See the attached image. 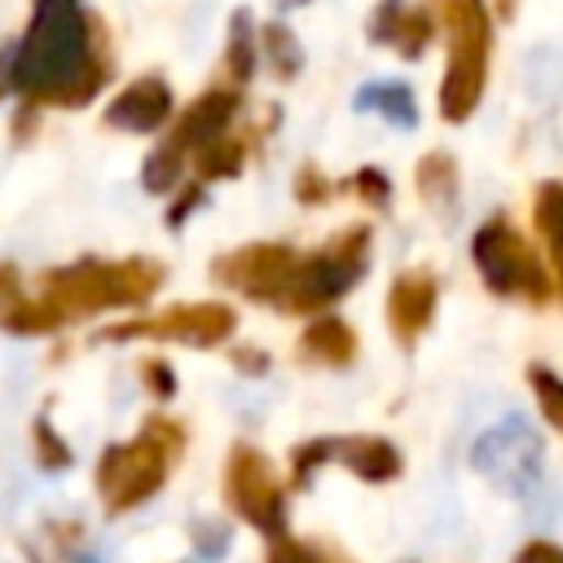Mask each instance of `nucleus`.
Returning <instances> with one entry per match:
<instances>
[{"instance_id": "nucleus-1", "label": "nucleus", "mask_w": 563, "mask_h": 563, "mask_svg": "<svg viewBox=\"0 0 563 563\" xmlns=\"http://www.w3.org/2000/svg\"><path fill=\"white\" fill-rule=\"evenodd\" d=\"M110 31L79 0H35L22 40H13V92L26 106L84 110L110 84Z\"/></svg>"}, {"instance_id": "nucleus-2", "label": "nucleus", "mask_w": 563, "mask_h": 563, "mask_svg": "<svg viewBox=\"0 0 563 563\" xmlns=\"http://www.w3.org/2000/svg\"><path fill=\"white\" fill-rule=\"evenodd\" d=\"M163 286V264L145 255L128 260H75L62 268H48L40 277V303L57 317V325L106 312V308H141Z\"/></svg>"}, {"instance_id": "nucleus-3", "label": "nucleus", "mask_w": 563, "mask_h": 563, "mask_svg": "<svg viewBox=\"0 0 563 563\" xmlns=\"http://www.w3.org/2000/svg\"><path fill=\"white\" fill-rule=\"evenodd\" d=\"M185 453V427L176 418H145V427L123 440V444H110L101 457H97V497H101V510L106 515H128L136 510L141 501H150L172 466L180 462Z\"/></svg>"}, {"instance_id": "nucleus-4", "label": "nucleus", "mask_w": 563, "mask_h": 563, "mask_svg": "<svg viewBox=\"0 0 563 563\" xmlns=\"http://www.w3.org/2000/svg\"><path fill=\"white\" fill-rule=\"evenodd\" d=\"M435 22L449 31V62L440 75V119L466 123L488 84V53H493V13L484 0H427Z\"/></svg>"}, {"instance_id": "nucleus-5", "label": "nucleus", "mask_w": 563, "mask_h": 563, "mask_svg": "<svg viewBox=\"0 0 563 563\" xmlns=\"http://www.w3.org/2000/svg\"><path fill=\"white\" fill-rule=\"evenodd\" d=\"M471 260L484 277V286L497 299H523L532 308H545L554 299V273L545 268L541 251L506 220L488 216L471 238Z\"/></svg>"}, {"instance_id": "nucleus-6", "label": "nucleus", "mask_w": 563, "mask_h": 563, "mask_svg": "<svg viewBox=\"0 0 563 563\" xmlns=\"http://www.w3.org/2000/svg\"><path fill=\"white\" fill-rule=\"evenodd\" d=\"M365 268H369V224H347L321 251L299 255V268H295L277 308L299 312V317H317L330 303H339L365 277Z\"/></svg>"}, {"instance_id": "nucleus-7", "label": "nucleus", "mask_w": 563, "mask_h": 563, "mask_svg": "<svg viewBox=\"0 0 563 563\" xmlns=\"http://www.w3.org/2000/svg\"><path fill=\"white\" fill-rule=\"evenodd\" d=\"M238 330V312L220 299H194V303H172L150 317H128L119 325H106L97 339L106 343H128V339H158V343H189V347H216Z\"/></svg>"}, {"instance_id": "nucleus-8", "label": "nucleus", "mask_w": 563, "mask_h": 563, "mask_svg": "<svg viewBox=\"0 0 563 563\" xmlns=\"http://www.w3.org/2000/svg\"><path fill=\"white\" fill-rule=\"evenodd\" d=\"M330 462L347 466L365 484H387L405 466L400 462V449L391 440H383V435H317V440L295 444V453H290V484L295 488H308L312 484V471H321Z\"/></svg>"}, {"instance_id": "nucleus-9", "label": "nucleus", "mask_w": 563, "mask_h": 563, "mask_svg": "<svg viewBox=\"0 0 563 563\" xmlns=\"http://www.w3.org/2000/svg\"><path fill=\"white\" fill-rule=\"evenodd\" d=\"M224 501L238 519L260 528L264 537L286 532V488L273 475L268 457L251 444H233L229 466H224Z\"/></svg>"}, {"instance_id": "nucleus-10", "label": "nucleus", "mask_w": 563, "mask_h": 563, "mask_svg": "<svg viewBox=\"0 0 563 563\" xmlns=\"http://www.w3.org/2000/svg\"><path fill=\"white\" fill-rule=\"evenodd\" d=\"M299 268V251L286 246V242H251V246H238L229 255H220L211 264V277L255 303H282L290 277Z\"/></svg>"}, {"instance_id": "nucleus-11", "label": "nucleus", "mask_w": 563, "mask_h": 563, "mask_svg": "<svg viewBox=\"0 0 563 563\" xmlns=\"http://www.w3.org/2000/svg\"><path fill=\"white\" fill-rule=\"evenodd\" d=\"M471 462L497 488L523 493V488H532L541 479V435L532 427H523V422H501L471 449Z\"/></svg>"}, {"instance_id": "nucleus-12", "label": "nucleus", "mask_w": 563, "mask_h": 563, "mask_svg": "<svg viewBox=\"0 0 563 563\" xmlns=\"http://www.w3.org/2000/svg\"><path fill=\"white\" fill-rule=\"evenodd\" d=\"M172 110H176V101H172L167 79H163V75H141V79H132L128 88H119V92L110 97L101 123L114 128V132L145 136V132L167 128V123H172Z\"/></svg>"}, {"instance_id": "nucleus-13", "label": "nucleus", "mask_w": 563, "mask_h": 563, "mask_svg": "<svg viewBox=\"0 0 563 563\" xmlns=\"http://www.w3.org/2000/svg\"><path fill=\"white\" fill-rule=\"evenodd\" d=\"M365 35L374 44L396 48L405 62H413L427 53V44L435 35V9L431 4H405V0H378L369 22H365Z\"/></svg>"}, {"instance_id": "nucleus-14", "label": "nucleus", "mask_w": 563, "mask_h": 563, "mask_svg": "<svg viewBox=\"0 0 563 563\" xmlns=\"http://www.w3.org/2000/svg\"><path fill=\"white\" fill-rule=\"evenodd\" d=\"M435 299H440V286H435V277L427 268H409V273H400L391 282V290H387V325H391L400 347H413L427 334V325L435 317Z\"/></svg>"}, {"instance_id": "nucleus-15", "label": "nucleus", "mask_w": 563, "mask_h": 563, "mask_svg": "<svg viewBox=\"0 0 563 563\" xmlns=\"http://www.w3.org/2000/svg\"><path fill=\"white\" fill-rule=\"evenodd\" d=\"M238 110H242V92H238V88H207V92H198V97L176 114L167 141L180 145L185 154H194V150L207 145L211 136L229 132V123L238 119Z\"/></svg>"}, {"instance_id": "nucleus-16", "label": "nucleus", "mask_w": 563, "mask_h": 563, "mask_svg": "<svg viewBox=\"0 0 563 563\" xmlns=\"http://www.w3.org/2000/svg\"><path fill=\"white\" fill-rule=\"evenodd\" d=\"M0 330L9 334H48L57 330V317L40 303V295L26 290L18 264H0Z\"/></svg>"}, {"instance_id": "nucleus-17", "label": "nucleus", "mask_w": 563, "mask_h": 563, "mask_svg": "<svg viewBox=\"0 0 563 563\" xmlns=\"http://www.w3.org/2000/svg\"><path fill=\"white\" fill-rule=\"evenodd\" d=\"M356 347H361L356 343V330L343 317H325V312H317L303 325V334H299V356L312 361V365H330V369L352 365L356 361Z\"/></svg>"}, {"instance_id": "nucleus-18", "label": "nucleus", "mask_w": 563, "mask_h": 563, "mask_svg": "<svg viewBox=\"0 0 563 563\" xmlns=\"http://www.w3.org/2000/svg\"><path fill=\"white\" fill-rule=\"evenodd\" d=\"M532 224H537V238L545 242L554 290L563 299V180L537 185V194H532Z\"/></svg>"}, {"instance_id": "nucleus-19", "label": "nucleus", "mask_w": 563, "mask_h": 563, "mask_svg": "<svg viewBox=\"0 0 563 563\" xmlns=\"http://www.w3.org/2000/svg\"><path fill=\"white\" fill-rule=\"evenodd\" d=\"M413 185H418V198L435 216H453V207H457V163H453V154H444V150L422 154L418 167H413Z\"/></svg>"}, {"instance_id": "nucleus-20", "label": "nucleus", "mask_w": 563, "mask_h": 563, "mask_svg": "<svg viewBox=\"0 0 563 563\" xmlns=\"http://www.w3.org/2000/svg\"><path fill=\"white\" fill-rule=\"evenodd\" d=\"M356 110H374V114H383L387 123H396V128H413L418 123V101H413V88L409 84H400V79H383V84H365L361 92H356V101H352Z\"/></svg>"}, {"instance_id": "nucleus-21", "label": "nucleus", "mask_w": 563, "mask_h": 563, "mask_svg": "<svg viewBox=\"0 0 563 563\" xmlns=\"http://www.w3.org/2000/svg\"><path fill=\"white\" fill-rule=\"evenodd\" d=\"M255 62H260V40H255V22L246 9H238L229 18V40H224V70L233 84H251L255 75Z\"/></svg>"}, {"instance_id": "nucleus-22", "label": "nucleus", "mask_w": 563, "mask_h": 563, "mask_svg": "<svg viewBox=\"0 0 563 563\" xmlns=\"http://www.w3.org/2000/svg\"><path fill=\"white\" fill-rule=\"evenodd\" d=\"M260 53H264L268 70H273L282 84H290V79L303 70V44H299V35H295L282 18L260 31Z\"/></svg>"}, {"instance_id": "nucleus-23", "label": "nucleus", "mask_w": 563, "mask_h": 563, "mask_svg": "<svg viewBox=\"0 0 563 563\" xmlns=\"http://www.w3.org/2000/svg\"><path fill=\"white\" fill-rule=\"evenodd\" d=\"M242 163H246V141H238L229 132H220V136H211L207 145L194 150L198 180H233L242 172Z\"/></svg>"}, {"instance_id": "nucleus-24", "label": "nucleus", "mask_w": 563, "mask_h": 563, "mask_svg": "<svg viewBox=\"0 0 563 563\" xmlns=\"http://www.w3.org/2000/svg\"><path fill=\"white\" fill-rule=\"evenodd\" d=\"M180 176H185V150L172 145V141L154 145V150L145 154V163H141V185H145L150 194H172V189L180 185Z\"/></svg>"}, {"instance_id": "nucleus-25", "label": "nucleus", "mask_w": 563, "mask_h": 563, "mask_svg": "<svg viewBox=\"0 0 563 563\" xmlns=\"http://www.w3.org/2000/svg\"><path fill=\"white\" fill-rule=\"evenodd\" d=\"M528 387L537 396L541 418L563 435V378L554 369H545V365H528Z\"/></svg>"}, {"instance_id": "nucleus-26", "label": "nucleus", "mask_w": 563, "mask_h": 563, "mask_svg": "<svg viewBox=\"0 0 563 563\" xmlns=\"http://www.w3.org/2000/svg\"><path fill=\"white\" fill-rule=\"evenodd\" d=\"M31 444H35V462L44 466V471H62V466H70V444L53 431V422L40 413L35 418V427H31Z\"/></svg>"}, {"instance_id": "nucleus-27", "label": "nucleus", "mask_w": 563, "mask_h": 563, "mask_svg": "<svg viewBox=\"0 0 563 563\" xmlns=\"http://www.w3.org/2000/svg\"><path fill=\"white\" fill-rule=\"evenodd\" d=\"M268 563H347L343 554L317 545V541H295V537H277L273 550H268Z\"/></svg>"}, {"instance_id": "nucleus-28", "label": "nucleus", "mask_w": 563, "mask_h": 563, "mask_svg": "<svg viewBox=\"0 0 563 563\" xmlns=\"http://www.w3.org/2000/svg\"><path fill=\"white\" fill-rule=\"evenodd\" d=\"M347 189H352L365 207H374V211H387V202H391V180H387L378 167H361V172H352Z\"/></svg>"}, {"instance_id": "nucleus-29", "label": "nucleus", "mask_w": 563, "mask_h": 563, "mask_svg": "<svg viewBox=\"0 0 563 563\" xmlns=\"http://www.w3.org/2000/svg\"><path fill=\"white\" fill-rule=\"evenodd\" d=\"M330 194H334V185L325 180V172L312 167V163H303L299 176H295V198H299L303 207H317V202H330Z\"/></svg>"}, {"instance_id": "nucleus-30", "label": "nucleus", "mask_w": 563, "mask_h": 563, "mask_svg": "<svg viewBox=\"0 0 563 563\" xmlns=\"http://www.w3.org/2000/svg\"><path fill=\"white\" fill-rule=\"evenodd\" d=\"M141 383H145L158 400H167V396L176 391V374H172V365H163V361H145V365H141Z\"/></svg>"}, {"instance_id": "nucleus-31", "label": "nucleus", "mask_w": 563, "mask_h": 563, "mask_svg": "<svg viewBox=\"0 0 563 563\" xmlns=\"http://www.w3.org/2000/svg\"><path fill=\"white\" fill-rule=\"evenodd\" d=\"M198 207H202V185H185L180 198H176L172 211H167V229H180V224L189 220V211H198Z\"/></svg>"}, {"instance_id": "nucleus-32", "label": "nucleus", "mask_w": 563, "mask_h": 563, "mask_svg": "<svg viewBox=\"0 0 563 563\" xmlns=\"http://www.w3.org/2000/svg\"><path fill=\"white\" fill-rule=\"evenodd\" d=\"M515 563H563V545L537 537V541H528V545L515 554Z\"/></svg>"}, {"instance_id": "nucleus-33", "label": "nucleus", "mask_w": 563, "mask_h": 563, "mask_svg": "<svg viewBox=\"0 0 563 563\" xmlns=\"http://www.w3.org/2000/svg\"><path fill=\"white\" fill-rule=\"evenodd\" d=\"M233 356V365L242 369V374H264L268 369V356L260 352V347H238V352H229Z\"/></svg>"}, {"instance_id": "nucleus-34", "label": "nucleus", "mask_w": 563, "mask_h": 563, "mask_svg": "<svg viewBox=\"0 0 563 563\" xmlns=\"http://www.w3.org/2000/svg\"><path fill=\"white\" fill-rule=\"evenodd\" d=\"M13 92V44L0 48V97Z\"/></svg>"}, {"instance_id": "nucleus-35", "label": "nucleus", "mask_w": 563, "mask_h": 563, "mask_svg": "<svg viewBox=\"0 0 563 563\" xmlns=\"http://www.w3.org/2000/svg\"><path fill=\"white\" fill-rule=\"evenodd\" d=\"M515 9H519V0H493V13L497 18H515Z\"/></svg>"}, {"instance_id": "nucleus-36", "label": "nucleus", "mask_w": 563, "mask_h": 563, "mask_svg": "<svg viewBox=\"0 0 563 563\" xmlns=\"http://www.w3.org/2000/svg\"><path fill=\"white\" fill-rule=\"evenodd\" d=\"M277 9H299V4H308V0H273Z\"/></svg>"}]
</instances>
